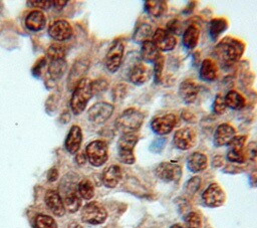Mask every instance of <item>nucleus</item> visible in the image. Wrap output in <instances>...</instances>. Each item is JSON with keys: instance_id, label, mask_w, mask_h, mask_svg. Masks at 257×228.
I'll use <instances>...</instances> for the list:
<instances>
[{"instance_id": "40", "label": "nucleus", "mask_w": 257, "mask_h": 228, "mask_svg": "<svg viewBox=\"0 0 257 228\" xmlns=\"http://www.w3.org/2000/svg\"><path fill=\"white\" fill-rule=\"evenodd\" d=\"M126 93V85L123 83H118L114 86L112 90V97L114 100H120L124 97Z\"/></svg>"}, {"instance_id": "35", "label": "nucleus", "mask_w": 257, "mask_h": 228, "mask_svg": "<svg viewBox=\"0 0 257 228\" xmlns=\"http://www.w3.org/2000/svg\"><path fill=\"white\" fill-rule=\"evenodd\" d=\"M35 226L36 228H57V223L51 216L40 214L35 219Z\"/></svg>"}, {"instance_id": "33", "label": "nucleus", "mask_w": 257, "mask_h": 228, "mask_svg": "<svg viewBox=\"0 0 257 228\" xmlns=\"http://www.w3.org/2000/svg\"><path fill=\"white\" fill-rule=\"evenodd\" d=\"M228 27V23L223 18H215L210 22V34L212 39H217Z\"/></svg>"}, {"instance_id": "25", "label": "nucleus", "mask_w": 257, "mask_h": 228, "mask_svg": "<svg viewBox=\"0 0 257 228\" xmlns=\"http://www.w3.org/2000/svg\"><path fill=\"white\" fill-rule=\"evenodd\" d=\"M208 165V159L207 156L201 152H195L192 153L187 162L188 169L193 173L202 172L207 168Z\"/></svg>"}, {"instance_id": "30", "label": "nucleus", "mask_w": 257, "mask_h": 228, "mask_svg": "<svg viewBox=\"0 0 257 228\" xmlns=\"http://www.w3.org/2000/svg\"><path fill=\"white\" fill-rule=\"evenodd\" d=\"M225 103L232 109H241L245 106V98L236 90H230L224 97Z\"/></svg>"}, {"instance_id": "1", "label": "nucleus", "mask_w": 257, "mask_h": 228, "mask_svg": "<svg viewBox=\"0 0 257 228\" xmlns=\"http://www.w3.org/2000/svg\"><path fill=\"white\" fill-rule=\"evenodd\" d=\"M244 49L245 45L242 41L231 36H227L216 45L214 54L221 66L231 67L239 61Z\"/></svg>"}, {"instance_id": "31", "label": "nucleus", "mask_w": 257, "mask_h": 228, "mask_svg": "<svg viewBox=\"0 0 257 228\" xmlns=\"http://www.w3.org/2000/svg\"><path fill=\"white\" fill-rule=\"evenodd\" d=\"M146 10L149 14L155 16V17H160L163 14L166 13L168 9V5L166 1L162 0H149L146 1L145 3Z\"/></svg>"}, {"instance_id": "7", "label": "nucleus", "mask_w": 257, "mask_h": 228, "mask_svg": "<svg viewBox=\"0 0 257 228\" xmlns=\"http://www.w3.org/2000/svg\"><path fill=\"white\" fill-rule=\"evenodd\" d=\"M124 45L121 40L117 39L112 42L105 55V66L109 72H115L122 61Z\"/></svg>"}, {"instance_id": "39", "label": "nucleus", "mask_w": 257, "mask_h": 228, "mask_svg": "<svg viewBox=\"0 0 257 228\" xmlns=\"http://www.w3.org/2000/svg\"><path fill=\"white\" fill-rule=\"evenodd\" d=\"M164 64H165V58L161 54L160 57L155 61V79H156V82H160V80L162 78Z\"/></svg>"}, {"instance_id": "43", "label": "nucleus", "mask_w": 257, "mask_h": 228, "mask_svg": "<svg viewBox=\"0 0 257 228\" xmlns=\"http://www.w3.org/2000/svg\"><path fill=\"white\" fill-rule=\"evenodd\" d=\"M46 64V57H41L39 58L36 63L34 64V66L32 67V73L34 76L38 77L40 74H41V70L43 68V66Z\"/></svg>"}, {"instance_id": "51", "label": "nucleus", "mask_w": 257, "mask_h": 228, "mask_svg": "<svg viewBox=\"0 0 257 228\" xmlns=\"http://www.w3.org/2000/svg\"><path fill=\"white\" fill-rule=\"evenodd\" d=\"M1 9H2V3L0 2V11H1Z\"/></svg>"}, {"instance_id": "6", "label": "nucleus", "mask_w": 257, "mask_h": 228, "mask_svg": "<svg viewBox=\"0 0 257 228\" xmlns=\"http://www.w3.org/2000/svg\"><path fill=\"white\" fill-rule=\"evenodd\" d=\"M107 212L98 202L92 201L83 206L81 210V220L91 225H98L105 221Z\"/></svg>"}, {"instance_id": "5", "label": "nucleus", "mask_w": 257, "mask_h": 228, "mask_svg": "<svg viewBox=\"0 0 257 228\" xmlns=\"http://www.w3.org/2000/svg\"><path fill=\"white\" fill-rule=\"evenodd\" d=\"M85 156L92 166H102L108 158V150L106 143L100 140L90 142L85 148Z\"/></svg>"}, {"instance_id": "47", "label": "nucleus", "mask_w": 257, "mask_h": 228, "mask_svg": "<svg viewBox=\"0 0 257 228\" xmlns=\"http://www.w3.org/2000/svg\"><path fill=\"white\" fill-rule=\"evenodd\" d=\"M51 3L53 4V6H54V8L56 9H58V10H60V9H62L65 5H66V3H67V1H51Z\"/></svg>"}, {"instance_id": "20", "label": "nucleus", "mask_w": 257, "mask_h": 228, "mask_svg": "<svg viewBox=\"0 0 257 228\" xmlns=\"http://www.w3.org/2000/svg\"><path fill=\"white\" fill-rule=\"evenodd\" d=\"M199 89L200 85L196 81H194L193 79H186L180 84L179 94L185 102L192 103L196 100Z\"/></svg>"}, {"instance_id": "37", "label": "nucleus", "mask_w": 257, "mask_h": 228, "mask_svg": "<svg viewBox=\"0 0 257 228\" xmlns=\"http://www.w3.org/2000/svg\"><path fill=\"white\" fill-rule=\"evenodd\" d=\"M47 55L49 59L53 58H64L65 57V47L58 43H53L49 46L47 50Z\"/></svg>"}, {"instance_id": "36", "label": "nucleus", "mask_w": 257, "mask_h": 228, "mask_svg": "<svg viewBox=\"0 0 257 228\" xmlns=\"http://www.w3.org/2000/svg\"><path fill=\"white\" fill-rule=\"evenodd\" d=\"M187 228H202V218L197 212H189L185 217Z\"/></svg>"}, {"instance_id": "15", "label": "nucleus", "mask_w": 257, "mask_h": 228, "mask_svg": "<svg viewBox=\"0 0 257 228\" xmlns=\"http://www.w3.org/2000/svg\"><path fill=\"white\" fill-rule=\"evenodd\" d=\"M48 34L56 41H64L73 35V29L68 21L60 19L50 24L48 27Z\"/></svg>"}, {"instance_id": "10", "label": "nucleus", "mask_w": 257, "mask_h": 228, "mask_svg": "<svg viewBox=\"0 0 257 228\" xmlns=\"http://www.w3.org/2000/svg\"><path fill=\"white\" fill-rule=\"evenodd\" d=\"M246 136H235L228 144L227 158L233 163H244L245 157V142Z\"/></svg>"}, {"instance_id": "14", "label": "nucleus", "mask_w": 257, "mask_h": 228, "mask_svg": "<svg viewBox=\"0 0 257 228\" xmlns=\"http://www.w3.org/2000/svg\"><path fill=\"white\" fill-rule=\"evenodd\" d=\"M173 140H174L175 146L178 149L182 151H186L194 147V145L196 144L197 136L195 131L192 128L187 127V128H182L176 131Z\"/></svg>"}, {"instance_id": "34", "label": "nucleus", "mask_w": 257, "mask_h": 228, "mask_svg": "<svg viewBox=\"0 0 257 228\" xmlns=\"http://www.w3.org/2000/svg\"><path fill=\"white\" fill-rule=\"evenodd\" d=\"M77 192L84 200H90L94 195V188L88 179L81 180L77 185Z\"/></svg>"}, {"instance_id": "45", "label": "nucleus", "mask_w": 257, "mask_h": 228, "mask_svg": "<svg viewBox=\"0 0 257 228\" xmlns=\"http://www.w3.org/2000/svg\"><path fill=\"white\" fill-rule=\"evenodd\" d=\"M27 4H30L31 7H36L40 9H48L51 6V1H27Z\"/></svg>"}, {"instance_id": "12", "label": "nucleus", "mask_w": 257, "mask_h": 228, "mask_svg": "<svg viewBox=\"0 0 257 228\" xmlns=\"http://www.w3.org/2000/svg\"><path fill=\"white\" fill-rule=\"evenodd\" d=\"M176 125L177 117L174 113H166L155 118L151 123V128L157 135L164 136L170 134Z\"/></svg>"}, {"instance_id": "19", "label": "nucleus", "mask_w": 257, "mask_h": 228, "mask_svg": "<svg viewBox=\"0 0 257 228\" xmlns=\"http://www.w3.org/2000/svg\"><path fill=\"white\" fill-rule=\"evenodd\" d=\"M81 142H82L81 129L77 125H74L70 128V130L66 136L65 142H64L66 151L70 154L77 153L81 146Z\"/></svg>"}, {"instance_id": "18", "label": "nucleus", "mask_w": 257, "mask_h": 228, "mask_svg": "<svg viewBox=\"0 0 257 228\" xmlns=\"http://www.w3.org/2000/svg\"><path fill=\"white\" fill-rule=\"evenodd\" d=\"M236 136L235 129L229 124H221L214 133V144L217 147L226 146Z\"/></svg>"}, {"instance_id": "26", "label": "nucleus", "mask_w": 257, "mask_h": 228, "mask_svg": "<svg viewBox=\"0 0 257 228\" xmlns=\"http://www.w3.org/2000/svg\"><path fill=\"white\" fill-rule=\"evenodd\" d=\"M200 36V29L197 25L191 24L184 32L182 42L187 49H193L197 46Z\"/></svg>"}, {"instance_id": "3", "label": "nucleus", "mask_w": 257, "mask_h": 228, "mask_svg": "<svg viewBox=\"0 0 257 228\" xmlns=\"http://www.w3.org/2000/svg\"><path fill=\"white\" fill-rule=\"evenodd\" d=\"M144 113L137 108H126L115 120V128L121 134H135L144 123Z\"/></svg>"}, {"instance_id": "22", "label": "nucleus", "mask_w": 257, "mask_h": 228, "mask_svg": "<svg viewBox=\"0 0 257 228\" xmlns=\"http://www.w3.org/2000/svg\"><path fill=\"white\" fill-rule=\"evenodd\" d=\"M128 78L132 83L141 85L144 84L150 78V71L146 65L139 62L132 67L128 73Z\"/></svg>"}, {"instance_id": "38", "label": "nucleus", "mask_w": 257, "mask_h": 228, "mask_svg": "<svg viewBox=\"0 0 257 228\" xmlns=\"http://www.w3.org/2000/svg\"><path fill=\"white\" fill-rule=\"evenodd\" d=\"M226 103H225V99L222 96V94L218 93L215 96L214 102H213V110L216 115H223L226 111Z\"/></svg>"}, {"instance_id": "41", "label": "nucleus", "mask_w": 257, "mask_h": 228, "mask_svg": "<svg viewBox=\"0 0 257 228\" xmlns=\"http://www.w3.org/2000/svg\"><path fill=\"white\" fill-rule=\"evenodd\" d=\"M106 87H107V81L102 78L91 81V90L93 94L105 90Z\"/></svg>"}, {"instance_id": "27", "label": "nucleus", "mask_w": 257, "mask_h": 228, "mask_svg": "<svg viewBox=\"0 0 257 228\" xmlns=\"http://www.w3.org/2000/svg\"><path fill=\"white\" fill-rule=\"evenodd\" d=\"M63 204L64 208L70 213H74L79 209L81 205V199L78 192L74 188H71L65 192Z\"/></svg>"}, {"instance_id": "46", "label": "nucleus", "mask_w": 257, "mask_h": 228, "mask_svg": "<svg viewBox=\"0 0 257 228\" xmlns=\"http://www.w3.org/2000/svg\"><path fill=\"white\" fill-rule=\"evenodd\" d=\"M57 177H58V172H57V170L55 168H52V169H50L48 171V173H47L48 181L53 182V181H55L57 179Z\"/></svg>"}, {"instance_id": "11", "label": "nucleus", "mask_w": 257, "mask_h": 228, "mask_svg": "<svg viewBox=\"0 0 257 228\" xmlns=\"http://www.w3.org/2000/svg\"><path fill=\"white\" fill-rule=\"evenodd\" d=\"M156 175L165 182H178L182 176V168L175 162H163L157 167Z\"/></svg>"}, {"instance_id": "48", "label": "nucleus", "mask_w": 257, "mask_h": 228, "mask_svg": "<svg viewBox=\"0 0 257 228\" xmlns=\"http://www.w3.org/2000/svg\"><path fill=\"white\" fill-rule=\"evenodd\" d=\"M85 161H86V156L84 154L80 153L76 156V162L78 165H83L85 163Z\"/></svg>"}, {"instance_id": "50", "label": "nucleus", "mask_w": 257, "mask_h": 228, "mask_svg": "<svg viewBox=\"0 0 257 228\" xmlns=\"http://www.w3.org/2000/svg\"><path fill=\"white\" fill-rule=\"evenodd\" d=\"M170 228H185V227L182 226L181 224H174V225H172Z\"/></svg>"}, {"instance_id": "29", "label": "nucleus", "mask_w": 257, "mask_h": 228, "mask_svg": "<svg viewBox=\"0 0 257 228\" xmlns=\"http://www.w3.org/2000/svg\"><path fill=\"white\" fill-rule=\"evenodd\" d=\"M161 53L160 50L156 47L153 41L148 40L142 43L141 47V57L146 62H155L159 57Z\"/></svg>"}, {"instance_id": "21", "label": "nucleus", "mask_w": 257, "mask_h": 228, "mask_svg": "<svg viewBox=\"0 0 257 228\" xmlns=\"http://www.w3.org/2000/svg\"><path fill=\"white\" fill-rule=\"evenodd\" d=\"M24 23L27 29L31 31H40L46 25V18L40 10H34L27 14Z\"/></svg>"}, {"instance_id": "24", "label": "nucleus", "mask_w": 257, "mask_h": 228, "mask_svg": "<svg viewBox=\"0 0 257 228\" xmlns=\"http://www.w3.org/2000/svg\"><path fill=\"white\" fill-rule=\"evenodd\" d=\"M66 69V61L65 58H53L49 59L47 75L51 81H56L59 79Z\"/></svg>"}, {"instance_id": "49", "label": "nucleus", "mask_w": 257, "mask_h": 228, "mask_svg": "<svg viewBox=\"0 0 257 228\" xmlns=\"http://www.w3.org/2000/svg\"><path fill=\"white\" fill-rule=\"evenodd\" d=\"M67 228H82V226L79 223H77V222H72V223H70L68 225Z\"/></svg>"}, {"instance_id": "16", "label": "nucleus", "mask_w": 257, "mask_h": 228, "mask_svg": "<svg viewBox=\"0 0 257 228\" xmlns=\"http://www.w3.org/2000/svg\"><path fill=\"white\" fill-rule=\"evenodd\" d=\"M44 201L47 208L57 217H61L65 213L63 200L59 193L54 190H48L45 193Z\"/></svg>"}, {"instance_id": "23", "label": "nucleus", "mask_w": 257, "mask_h": 228, "mask_svg": "<svg viewBox=\"0 0 257 228\" xmlns=\"http://www.w3.org/2000/svg\"><path fill=\"white\" fill-rule=\"evenodd\" d=\"M121 179V170L116 165L108 166L102 173V183L107 188H114Z\"/></svg>"}, {"instance_id": "44", "label": "nucleus", "mask_w": 257, "mask_h": 228, "mask_svg": "<svg viewBox=\"0 0 257 228\" xmlns=\"http://www.w3.org/2000/svg\"><path fill=\"white\" fill-rule=\"evenodd\" d=\"M248 157L251 160H257V143H251L245 149V157Z\"/></svg>"}, {"instance_id": "9", "label": "nucleus", "mask_w": 257, "mask_h": 228, "mask_svg": "<svg viewBox=\"0 0 257 228\" xmlns=\"http://www.w3.org/2000/svg\"><path fill=\"white\" fill-rule=\"evenodd\" d=\"M202 199L206 206L211 207V208H216V207H220L224 204L226 195L219 184L212 183L203 192Z\"/></svg>"}, {"instance_id": "8", "label": "nucleus", "mask_w": 257, "mask_h": 228, "mask_svg": "<svg viewBox=\"0 0 257 228\" xmlns=\"http://www.w3.org/2000/svg\"><path fill=\"white\" fill-rule=\"evenodd\" d=\"M112 112L113 105L111 103L98 101L89 107L87 111V118L91 123L99 125L106 122L111 117Z\"/></svg>"}, {"instance_id": "17", "label": "nucleus", "mask_w": 257, "mask_h": 228, "mask_svg": "<svg viewBox=\"0 0 257 228\" xmlns=\"http://www.w3.org/2000/svg\"><path fill=\"white\" fill-rule=\"evenodd\" d=\"M87 68H88V62L83 59L77 60L73 64V66L71 67L70 72L68 74V78H67V85H68L69 89L74 88L77 85V83L82 78H84L83 76H84Z\"/></svg>"}, {"instance_id": "42", "label": "nucleus", "mask_w": 257, "mask_h": 228, "mask_svg": "<svg viewBox=\"0 0 257 228\" xmlns=\"http://www.w3.org/2000/svg\"><path fill=\"white\" fill-rule=\"evenodd\" d=\"M200 183H201L200 178H199V177H194V178H192V179L187 183L186 190H187L189 193L194 194V193L199 189Z\"/></svg>"}, {"instance_id": "2", "label": "nucleus", "mask_w": 257, "mask_h": 228, "mask_svg": "<svg viewBox=\"0 0 257 228\" xmlns=\"http://www.w3.org/2000/svg\"><path fill=\"white\" fill-rule=\"evenodd\" d=\"M91 80L87 77L82 78L73 88L70 98V108L74 115H80L86 107L88 100L92 97Z\"/></svg>"}, {"instance_id": "13", "label": "nucleus", "mask_w": 257, "mask_h": 228, "mask_svg": "<svg viewBox=\"0 0 257 228\" xmlns=\"http://www.w3.org/2000/svg\"><path fill=\"white\" fill-rule=\"evenodd\" d=\"M153 42L160 51H170L175 48L177 39L174 34L167 29L158 28L153 33Z\"/></svg>"}, {"instance_id": "4", "label": "nucleus", "mask_w": 257, "mask_h": 228, "mask_svg": "<svg viewBox=\"0 0 257 228\" xmlns=\"http://www.w3.org/2000/svg\"><path fill=\"white\" fill-rule=\"evenodd\" d=\"M138 136L136 134H125L121 135L117 142V156L118 160L127 165L135 163L136 158L134 154V149L138 143Z\"/></svg>"}, {"instance_id": "32", "label": "nucleus", "mask_w": 257, "mask_h": 228, "mask_svg": "<svg viewBox=\"0 0 257 228\" xmlns=\"http://www.w3.org/2000/svg\"><path fill=\"white\" fill-rule=\"evenodd\" d=\"M153 35V27L148 23L141 24L135 31L133 35V39L135 42L144 43L145 41L149 40V37Z\"/></svg>"}, {"instance_id": "28", "label": "nucleus", "mask_w": 257, "mask_h": 228, "mask_svg": "<svg viewBox=\"0 0 257 228\" xmlns=\"http://www.w3.org/2000/svg\"><path fill=\"white\" fill-rule=\"evenodd\" d=\"M218 74V66L212 59H204L200 67V77L206 81L216 79Z\"/></svg>"}]
</instances>
